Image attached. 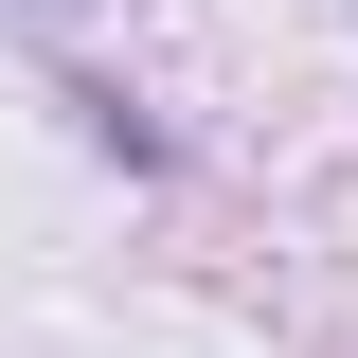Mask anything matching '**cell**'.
Here are the masks:
<instances>
[{"mask_svg": "<svg viewBox=\"0 0 358 358\" xmlns=\"http://www.w3.org/2000/svg\"><path fill=\"white\" fill-rule=\"evenodd\" d=\"M18 18H72V0H18Z\"/></svg>", "mask_w": 358, "mask_h": 358, "instance_id": "1", "label": "cell"}]
</instances>
